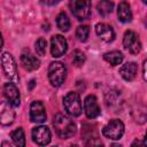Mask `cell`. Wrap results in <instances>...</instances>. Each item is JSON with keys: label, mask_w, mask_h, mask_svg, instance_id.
I'll return each mask as SVG.
<instances>
[{"label": "cell", "mask_w": 147, "mask_h": 147, "mask_svg": "<svg viewBox=\"0 0 147 147\" xmlns=\"http://www.w3.org/2000/svg\"><path fill=\"white\" fill-rule=\"evenodd\" d=\"M95 33L106 42H110L115 38V32L113 28L106 23H98L95 25Z\"/></svg>", "instance_id": "14"}, {"label": "cell", "mask_w": 147, "mask_h": 147, "mask_svg": "<svg viewBox=\"0 0 147 147\" xmlns=\"http://www.w3.org/2000/svg\"><path fill=\"white\" fill-rule=\"evenodd\" d=\"M46 110L41 101H33L30 106V119L33 123H44L46 121Z\"/></svg>", "instance_id": "12"}, {"label": "cell", "mask_w": 147, "mask_h": 147, "mask_svg": "<svg viewBox=\"0 0 147 147\" xmlns=\"http://www.w3.org/2000/svg\"><path fill=\"white\" fill-rule=\"evenodd\" d=\"M15 119V110L13 105L8 101L0 102V124L3 126H8L13 124Z\"/></svg>", "instance_id": "10"}, {"label": "cell", "mask_w": 147, "mask_h": 147, "mask_svg": "<svg viewBox=\"0 0 147 147\" xmlns=\"http://www.w3.org/2000/svg\"><path fill=\"white\" fill-rule=\"evenodd\" d=\"M63 107L70 116H79L82 114V101L79 94L77 92H69L63 98Z\"/></svg>", "instance_id": "3"}, {"label": "cell", "mask_w": 147, "mask_h": 147, "mask_svg": "<svg viewBox=\"0 0 147 147\" xmlns=\"http://www.w3.org/2000/svg\"><path fill=\"white\" fill-rule=\"evenodd\" d=\"M61 0H41V2H44V3H46V5H49V6H52V5H56V3H59Z\"/></svg>", "instance_id": "26"}, {"label": "cell", "mask_w": 147, "mask_h": 147, "mask_svg": "<svg viewBox=\"0 0 147 147\" xmlns=\"http://www.w3.org/2000/svg\"><path fill=\"white\" fill-rule=\"evenodd\" d=\"M10 138L16 146H20V147L25 146V134H24V130L22 127L14 130L10 133Z\"/></svg>", "instance_id": "22"}, {"label": "cell", "mask_w": 147, "mask_h": 147, "mask_svg": "<svg viewBox=\"0 0 147 147\" xmlns=\"http://www.w3.org/2000/svg\"><path fill=\"white\" fill-rule=\"evenodd\" d=\"M103 59L110 64V65H118L123 61V54L119 51H111L103 54Z\"/></svg>", "instance_id": "18"}, {"label": "cell", "mask_w": 147, "mask_h": 147, "mask_svg": "<svg viewBox=\"0 0 147 147\" xmlns=\"http://www.w3.org/2000/svg\"><path fill=\"white\" fill-rule=\"evenodd\" d=\"M124 133V124L121 119H111L109 121L102 129V134L111 140H118L119 138H122Z\"/></svg>", "instance_id": "6"}, {"label": "cell", "mask_w": 147, "mask_h": 147, "mask_svg": "<svg viewBox=\"0 0 147 147\" xmlns=\"http://www.w3.org/2000/svg\"><path fill=\"white\" fill-rule=\"evenodd\" d=\"M68 51L67 39L61 34H55L51 39V53L54 57H60L64 55Z\"/></svg>", "instance_id": "8"}, {"label": "cell", "mask_w": 147, "mask_h": 147, "mask_svg": "<svg viewBox=\"0 0 147 147\" xmlns=\"http://www.w3.org/2000/svg\"><path fill=\"white\" fill-rule=\"evenodd\" d=\"M122 99H121V94L117 91H109L106 94V103L108 107L111 108H116L119 106Z\"/></svg>", "instance_id": "20"}, {"label": "cell", "mask_w": 147, "mask_h": 147, "mask_svg": "<svg viewBox=\"0 0 147 147\" xmlns=\"http://www.w3.org/2000/svg\"><path fill=\"white\" fill-rule=\"evenodd\" d=\"M56 25L63 32L69 31V29L71 26V23H70V20L68 17V15L64 11H62V13H60L57 15V17H56Z\"/></svg>", "instance_id": "21"}, {"label": "cell", "mask_w": 147, "mask_h": 147, "mask_svg": "<svg viewBox=\"0 0 147 147\" xmlns=\"http://www.w3.org/2000/svg\"><path fill=\"white\" fill-rule=\"evenodd\" d=\"M67 77V68L62 62H52L48 67V79L52 86L60 87Z\"/></svg>", "instance_id": "2"}, {"label": "cell", "mask_w": 147, "mask_h": 147, "mask_svg": "<svg viewBox=\"0 0 147 147\" xmlns=\"http://www.w3.org/2000/svg\"><path fill=\"white\" fill-rule=\"evenodd\" d=\"M33 85H34V80H33V79H32V80H30V86H29V88H30V90H31V88H32V87H33Z\"/></svg>", "instance_id": "29"}, {"label": "cell", "mask_w": 147, "mask_h": 147, "mask_svg": "<svg viewBox=\"0 0 147 147\" xmlns=\"http://www.w3.org/2000/svg\"><path fill=\"white\" fill-rule=\"evenodd\" d=\"M53 126L55 129L56 134L62 139L70 138L76 133V124L74 123V121L61 113L54 116Z\"/></svg>", "instance_id": "1"}, {"label": "cell", "mask_w": 147, "mask_h": 147, "mask_svg": "<svg viewBox=\"0 0 147 147\" xmlns=\"http://www.w3.org/2000/svg\"><path fill=\"white\" fill-rule=\"evenodd\" d=\"M3 95L6 96L7 101L13 105V107H18L21 102V96L18 88L16 87L15 83H6L3 85Z\"/></svg>", "instance_id": "13"}, {"label": "cell", "mask_w": 147, "mask_h": 147, "mask_svg": "<svg viewBox=\"0 0 147 147\" xmlns=\"http://www.w3.org/2000/svg\"><path fill=\"white\" fill-rule=\"evenodd\" d=\"M2 46H3V39H2V34L0 33V51H1Z\"/></svg>", "instance_id": "28"}, {"label": "cell", "mask_w": 147, "mask_h": 147, "mask_svg": "<svg viewBox=\"0 0 147 147\" xmlns=\"http://www.w3.org/2000/svg\"><path fill=\"white\" fill-rule=\"evenodd\" d=\"M69 8L78 21H84L91 14V0H70Z\"/></svg>", "instance_id": "5"}, {"label": "cell", "mask_w": 147, "mask_h": 147, "mask_svg": "<svg viewBox=\"0 0 147 147\" xmlns=\"http://www.w3.org/2000/svg\"><path fill=\"white\" fill-rule=\"evenodd\" d=\"M137 70L138 67L134 62H127L125 64H123L119 69V75L127 82H131L136 78L137 76Z\"/></svg>", "instance_id": "16"}, {"label": "cell", "mask_w": 147, "mask_h": 147, "mask_svg": "<svg viewBox=\"0 0 147 147\" xmlns=\"http://www.w3.org/2000/svg\"><path fill=\"white\" fill-rule=\"evenodd\" d=\"M86 57H85V54L80 51V49H75L72 52V62L77 67H82L85 62Z\"/></svg>", "instance_id": "24"}, {"label": "cell", "mask_w": 147, "mask_h": 147, "mask_svg": "<svg viewBox=\"0 0 147 147\" xmlns=\"http://www.w3.org/2000/svg\"><path fill=\"white\" fill-rule=\"evenodd\" d=\"M21 62H22L23 68L28 71L37 70L40 67V61L30 52H24L21 55Z\"/></svg>", "instance_id": "15"}, {"label": "cell", "mask_w": 147, "mask_h": 147, "mask_svg": "<svg viewBox=\"0 0 147 147\" xmlns=\"http://www.w3.org/2000/svg\"><path fill=\"white\" fill-rule=\"evenodd\" d=\"M84 111L85 115L88 118H95L101 114L99 103H98V99L95 95L90 94L85 98L84 100Z\"/></svg>", "instance_id": "11"}, {"label": "cell", "mask_w": 147, "mask_h": 147, "mask_svg": "<svg viewBox=\"0 0 147 147\" xmlns=\"http://www.w3.org/2000/svg\"><path fill=\"white\" fill-rule=\"evenodd\" d=\"M32 140L39 145V146H46L51 142L52 139V134L51 131L47 126L45 125H40V126H36L32 129Z\"/></svg>", "instance_id": "9"}, {"label": "cell", "mask_w": 147, "mask_h": 147, "mask_svg": "<svg viewBox=\"0 0 147 147\" xmlns=\"http://www.w3.org/2000/svg\"><path fill=\"white\" fill-rule=\"evenodd\" d=\"M146 1H147V0H142V2H144V3H146Z\"/></svg>", "instance_id": "30"}, {"label": "cell", "mask_w": 147, "mask_h": 147, "mask_svg": "<svg viewBox=\"0 0 147 147\" xmlns=\"http://www.w3.org/2000/svg\"><path fill=\"white\" fill-rule=\"evenodd\" d=\"M117 16L118 20L123 23H127L131 22L132 20V11H131V7L126 1H122L118 5L117 8Z\"/></svg>", "instance_id": "17"}, {"label": "cell", "mask_w": 147, "mask_h": 147, "mask_svg": "<svg viewBox=\"0 0 147 147\" xmlns=\"http://www.w3.org/2000/svg\"><path fill=\"white\" fill-rule=\"evenodd\" d=\"M96 9L101 16H108L114 9V2L110 0H100L98 2Z\"/></svg>", "instance_id": "19"}, {"label": "cell", "mask_w": 147, "mask_h": 147, "mask_svg": "<svg viewBox=\"0 0 147 147\" xmlns=\"http://www.w3.org/2000/svg\"><path fill=\"white\" fill-rule=\"evenodd\" d=\"M142 77H144V80H146V60L142 63Z\"/></svg>", "instance_id": "27"}, {"label": "cell", "mask_w": 147, "mask_h": 147, "mask_svg": "<svg viewBox=\"0 0 147 147\" xmlns=\"http://www.w3.org/2000/svg\"><path fill=\"white\" fill-rule=\"evenodd\" d=\"M0 60H1V65H2V69H3L6 77L9 78L13 83H17L18 82L17 64H16L13 55L8 52H5V53H2Z\"/></svg>", "instance_id": "4"}, {"label": "cell", "mask_w": 147, "mask_h": 147, "mask_svg": "<svg viewBox=\"0 0 147 147\" xmlns=\"http://www.w3.org/2000/svg\"><path fill=\"white\" fill-rule=\"evenodd\" d=\"M46 47H47V42L44 38H39L36 44H34V48H36V52L38 55L40 56H44L46 54Z\"/></svg>", "instance_id": "25"}, {"label": "cell", "mask_w": 147, "mask_h": 147, "mask_svg": "<svg viewBox=\"0 0 147 147\" xmlns=\"http://www.w3.org/2000/svg\"><path fill=\"white\" fill-rule=\"evenodd\" d=\"M90 34V28L88 25H79L76 30V37L79 41H86Z\"/></svg>", "instance_id": "23"}, {"label": "cell", "mask_w": 147, "mask_h": 147, "mask_svg": "<svg viewBox=\"0 0 147 147\" xmlns=\"http://www.w3.org/2000/svg\"><path fill=\"white\" fill-rule=\"evenodd\" d=\"M123 46L131 54L133 55L138 54L141 51V42H140L139 36L132 30L126 31L123 37Z\"/></svg>", "instance_id": "7"}]
</instances>
